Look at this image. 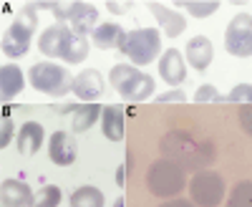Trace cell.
Wrapping results in <instances>:
<instances>
[{
  "mask_svg": "<svg viewBox=\"0 0 252 207\" xmlns=\"http://www.w3.org/2000/svg\"><path fill=\"white\" fill-rule=\"evenodd\" d=\"M71 205L73 207H101L103 205V195L96 187H81L71 195Z\"/></svg>",
  "mask_w": 252,
  "mask_h": 207,
  "instance_id": "7402d4cb",
  "label": "cell"
},
{
  "mask_svg": "<svg viewBox=\"0 0 252 207\" xmlns=\"http://www.w3.org/2000/svg\"><path fill=\"white\" fill-rule=\"evenodd\" d=\"M212 40L207 35H194L192 40L187 43V61L192 64L194 71H207V66L212 64Z\"/></svg>",
  "mask_w": 252,
  "mask_h": 207,
  "instance_id": "4fadbf2b",
  "label": "cell"
},
{
  "mask_svg": "<svg viewBox=\"0 0 252 207\" xmlns=\"http://www.w3.org/2000/svg\"><path fill=\"white\" fill-rule=\"evenodd\" d=\"M103 84H106V81H103V76L96 69H86L78 76H73V94L83 101H94L103 94V89H106Z\"/></svg>",
  "mask_w": 252,
  "mask_h": 207,
  "instance_id": "30bf717a",
  "label": "cell"
},
{
  "mask_svg": "<svg viewBox=\"0 0 252 207\" xmlns=\"http://www.w3.org/2000/svg\"><path fill=\"white\" fill-rule=\"evenodd\" d=\"M43 127H40L38 121H26L23 129L18 134V152L23 157H31L35 154L40 147H43Z\"/></svg>",
  "mask_w": 252,
  "mask_h": 207,
  "instance_id": "e0dca14e",
  "label": "cell"
},
{
  "mask_svg": "<svg viewBox=\"0 0 252 207\" xmlns=\"http://www.w3.org/2000/svg\"><path fill=\"white\" fill-rule=\"evenodd\" d=\"M189 192H192V200L197 205L212 207V205H220L224 197V182L220 174L204 170V172H197L194 179L189 182Z\"/></svg>",
  "mask_w": 252,
  "mask_h": 207,
  "instance_id": "9c48e42d",
  "label": "cell"
},
{
  "mask_svg": "<svg viewBox=\"0 0 252 207\" xmlns=\"http://www.w3.org/2000/svg\"><path fill=\"white\" fill-rule=\"evenodd\" d=\"M76 8H78V0H56L53 3V15L58 20V26L68 23V20L73 18V13H76Z\"/></svg>",
  "mask_w": 252,
  "mask_h": 207,
  "instance_id": "cb8c5ba5",
  "label": "cell"
},
{
  "mask_svg": "<svg viewBox=\"0 0 252 207\" xmlns=\"http://www.w3.org/2000/svg\"><path fill=\"white\" fill-rule=\"evenodd\" d=\"M10 137H13V119H3V127H0V147L5 149V144H10Z\"/></svg>",
  "mask_w": 252,
  "mask_h": 207,
  "instance_id": "f546056e",
  "label": "cell"
},
{
  "mask_svg": "<svg viewBox=\"0 0 252 207\" xmlns=\"http://www.w3.org/2000/svg\"><path fill=\"white\" fill-rule=\"evenodd\" d=\"M38 48H40L43 56L61 58V61H66V64H81V61H86V56H89L86 38L76 35L66 26H51V28H46L43 33H40Z\"/></svg>",
  "mask_w": 252,
  "mask_h": 207,
  "instance_id": "7a4b0ae2",
  "label": "cell"
},
{
  "mask_svg": "<svg viewBox=\"0 0 252 207\" xmlns=\"http://www.w3.org/2000/svg\"><path fill=\"white\" fill-rule=\"evenodd\" d=\"M240 121H242V129L247 134H252V127H250V104H242V109H240Z\"/></svg>",
  "mask_w": 252,
  "mask_h": 207,
  "instance_id": "4dcf8cb0",
  "label": "cell"
},
{
  "mask_svg": "<svg viewBox=\"0 0 252 207\" xmlns=\"http://www.w3.org/2000/svg\"><path fill=\"white\" fill-rule=\"evenodd\" d=\"M124 31L116 26V23H101L96 26L94 31V46L101 48V51H111V48H119L121 40H124Z\"/></svg>",
  "mask_w": 252,
  "mask_h": 207,
  "instance_id": "ffe728a7",
  "label": "cell"
},
{
  "mask_svg": "<svg viewBox=\"0 0 252 207\" xmlns=\"http://www.w3.org/2000/svg\"><path fill=\"white\" fill-rule=\"evenodd\" d=\"M146 184H149V192L154 197H172L179 195L184 190V170L182 164L164 157L159 162H154L149 167V174H146Z\"/></svg>",
  "mask_w": 252,
  "mask_h": 207,
  "instance_id": "277c9868",
  "label": "cell"
},
{
  "mask_svg": "<svg viewBox=\"0 0 252 207\" xmlns=\"http://www.w3.org/2000/svg\"><path fill=\"white\" fill-rule=\"evenodd\" d=\"M224 48H227V53L240 56V58H250L252 56V18L247 13L235 15L232 23L227 26Z\"/></svg>",
  "mask_w": 252,
  "mask_h": 207,
  "instance_id": "ba28073f",
  "label": "cell"
},
{
  "mask_svg": "<svg viewBox=\"0 0 252 207\" xmlns=\"http://www.w3.org/2000/svg\"><path fill=\"white\" fill-rule=\"evenodd\" d=\"M23 86H26V81H23L20 69L15 64H3V69H0V101L8 104L13 96L23 91Z\"/></svg>",
  "mask_w": 252,
  "mask_h": 207,
  "instance_id": "9a60e30c",
  "label": "cell"
},
{
  "mask_svg": "<svg viewBox=\"0 0 252 207\" xmlns=\"http://www.w3.org/2000/svg\"><path fill=\"white\" fill-rule=\"evenodd\" d=\"M250 99H252V86L250 84H240L227 96H220L217 104H250Z\"/></svg>",
  "mask_w": 252,
  "mask_h": 207,
  "instance_id": "d4e9b609",
  "label": "cell"
},
{
  "mask_svg": "<svg viewBox=\"0 0 252 207\" xmlns=\"http://www.w3.org/2000/svg\"><path fill=\"white\" fill-rule=\"evenodd\" d=\"M146 5H149V10H152V13H154V18H157V23L166 31V35H169V38H174V35L184 33V28H187L184 15H179V13L169 10V8L161 5V3H146Z\"/></svg>",
  "mask_w": 252,
  "mask_h": 207,
  "instance_id": "2e32d148",
  "label": "cell"
},
{
  "mask_svg": "<svg viewBox=\"0 0 252 207\" xmlns=\"http://www.w3.org/2000/svg\"><path fill=\"white\" fill-rule=\"evenodd\" d=\"M109 84L129 104H141L154 94V78L149 73L139 71L136 66H126V64H119L111 69Z\"/></svg>",
  "mask_w": 252,
  "mask_h": 207,
  "instance_id": "3957f363",
  "label": "cell"
},
{
  "mask_svg": "<svg viewBox=\"0 0 252 207\" xmlns=\"http://www.w3.org/2000/svg\"><path fill=\"white\" fill-rule=\"evenodd\" d=\"M96 20H98V10L89 3H78L73 18L68 20L71 23V31L81 38H86V33H94L96 31Z\"/></svg>",
  "mask_w": 252,
  "mask_h": 207,
  "instance_id": "ac0fdd59",
  "label": "cell"
},
{
  "mask_svg": "<svg viewBox=\"0 0 252 207\" xmlns=\"http://www.w3.org/2000/svg\"><path fill=\"white\" fill-rule=\"evenodd\" d=\"M28 81L35 91L48 96H66L73 91V76L58 64H35L28 71Z\"/></svg>",
  "mask_w": 252,
  "mask_h": 207,
  "instance_id": "52a82bcc",
  "label": "cell"
},
{
  "mask_svg": "<svg viewBox=\"0 0 252 207\" xmlns=\"http://www.w3.org/2000/svg\"><path fill=\"white\" fill-rule=\"evenodd\" d=\"M124 109L121 106H106L101 111V129L103 137H109L111 141H121L124 139Z\"/></svg>",
  "mask_w": 252,
  "mask_h": 207,
  "instance_id": "d6986e66",
  "label": "cell"
},
{
  "mask_svg": "<svg viewBox=\"0 0 252 207\" xmlns=\"http://www.w3.org/2000/svg\"><path fill=\"white\" fill-rule=\"evenodd\" d=\"M101 114L98 104H83V106H76V116H73V132H89L96 119Z\"/></svg>",
  "mask_w": 252,
  "mask_h": 207,
  "instance_id": "44dd1931",
  "label": "cell"
},
{
  "mask_svg": "<svg viewBox=\"0 0 252 207\" xmlns=\"http://www.w3.org/2000/svg\"><path fill=\"white\" fill-rule=\"evenodd\" d=\"M187 101V94L182 89H174V91H166L161 96H157V104H184Z\"/></svg>",
  "mask_w": 252,
  "mask_h": 207,
  "instance_id": "83f0119b",
  "label": "cell"
},
{
  "mask_svg": "<svg viewBox=\"0 0 252 207\" xmlns=\"http://www.w3.org/2000/svg\"><path fill=\"white\" fill-rule=\"evenodd\" d=\"M48 154H51V159L58 164V167H68V164H73V159H76V141H73V137L66 134V132L51 134Z\"/></svg>",
  "mask_w": 252,
  "mask_h": 207,
  "instance_id": "8fae6325",
  "label": "cell"
},
{
  "mask_svg": "<svg viewBox=\"0 0 252 207\" xmlns=\"http://www.w3.org/2000/svg\"><path fill=\"white\" fill-rule=\"evenodd\" d=\"M250 202V182H242L235 190V195L229 197V205H247Z\"/></svg>",
  "mask_w": 252,
  "mask_h": 207,
  "instance_id": "f1b7e54d",
  "label": "cell"
},
{
  "mask_svg": "<svg viewBox=\"0 0 252 207\" xmlns=\"http://www.w3.org/2000/svg\"><path fill=\"white\" fill-rule=\"evenodd\" d=\"M179 5H184L194 18H207V15H212L220 8V0H207V3L204 0H187V3L179 0Z\"/></svg>",
  "mask_w": 252,
  "mask_h": 207,
  "instance_id": "603a6c76",
  "label": "cell"
},
{
  "mask_svg": "<svg viewBox=\"0 0 252 207\" xmlns=\"http://www.w3.org/2000/svg\"><path fill=\"white\" fill-rule=\"evenodd\" d=\"M159 73L161 78L166 81V84H172V86H179L184 84V78H187V69H184V61H182V53L177 48H169L161 61H159Z\"/></svg>",
  "mask_w": 252,
  "mask_h": 207,
  "instance_id": "5bb4252c",
  "label": "cell"
},
{
  "mask_svg": "<svg viewBox=\"0 0 252 207\" xmlns=\"http://www.w3.org/2000/svg\"><path fill=\"white\" fill-rule=\"evenodd\" d=\"M35 26H38L35 8H33V5H26L23 10L15 15V20L10 23V28L3 33V53L10 56V58H18V56L28 53Z\"/></svg>",
  "mask_w": 252,
  "mask_h": 207,
  "instance_id": "5b68a950",
  "label": "cell"
},
{
  "mask_svg": "<svg viewBox=\"0 0 252 207\" xmlns=\"http://www.w3.org/2000/svg\"><path fill=\"white\" fill-rule=\"evenodd\" d=\"M217 99H220V94H217V89H215L212 84L199 86L197 94H194V101H197V104H209V101H215V104H217Z\"/></svg>",
  "mask_w": 252,
  "mask_h": 207,
  "instance_id": "4316f807",
  "label": "cell"
},
{
  "mask_svg": "<svg viewBox=\"0 0 252 207\" xmlns=\"http://www.w3.org/2000/svg\"><path fill=\"white\" fill-rule=\"evenodd\" d=\"M106 8L111 13H126L131 8V3H129V0H126V3H124V0H111V3H106Z\"/></svg>",
  "mask_w": 252,
  "mask_h": 207,
  "instance_id": "1f68e13d",
  "label": "cell"
},
{
  "mask_svg": "<svg viewBox=\"0 0 252 207\" xmlns=\"http://www.w3.org/2000/svg\"><path fill=\"white\" fill-rule=\"evenodd\" d=\"M126 56H129L131 64L136 66H146L159 56L161 48V35L157 28H136L131 33H126L121 46H119Z\"/></svg>",
  "mask_w": 252,
  "mask_h": 207,
  "instance_id": "8992f818",
  "label": "cell"
},
{
  "mask_svg": "<svg viewBox=\"0 0 252 207\" xmlns=\"http://www.w3.org/2000/svg\"><path fill=\"white\" fill-rule=\"evenodd\" d=\"M33 192L28 184H23L20 179H3L0 184V205L5 207H26L33 205Z\"/></svg>",
  "mask_w": 252,
  "mask_h": 207,
  "instance_id": "7c38bea8",
  "label": "cell"
},
{
  "mask_svg": "<svg viewBox=\"0 0 252 207\" xmlns=\"http://www.w3.org/2000/svg\"><path fill=\"white\" fill-rule=\"evenodd\" d=\"M159 149H161L164 157L179 162L182 170H199V167L212 164V159H215L212 141L194 144V139L187 132H169L166 137H161Z\"/></svg>",
  "mask_w": 252,
  "mask_h": 207,
  "instance_id": "6da1fadb",
  "label": "cell"
},
{
  "mask_svg": "<svg viewBox=\"0 0 252 207\" xmlns=\"http://www.w3.org/2000/svg\"><path fill=\"white\" fill-rule=\"evenodd\" d=\"M61 202V190L58 187H53V184H48V187H43L38 195H35V200H33V205L35 207H56Z\"/></svg>",
  "mask_w": 252,
  "mask_h": 207,
  "instance_id": "484cf974",
  "label": "cell"
},
{
  "mask_svg": "<svg viewBox=\"0 0 252 207\" xmlns=\"http://www.w3.org/2000/svg\"><path fill=\"white\" fill-rule=\"evenodd\" d=\"M126 174H129V172H126V164H121V167H119V172H116V187H124Z\"/></svg>",
  "mask_w": 252,
  "mask_h": 207,
  "instance_id": "d6a6232c",
  "label": "cell"
}]
</instances>
